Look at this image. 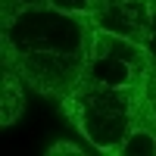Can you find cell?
Returning a JSON list of instances; mask_svg holds the SVG:
<instances>
[{
	"label": "cell",
	"mask_w": 156,
	"mask_h": 156,
	"mask_svg": "<svg viewBox=\"0 0 156 156\" xmlns=\"http://www.w3.org/2000/svg\"><path fill=\"white\" fill-rule=\"evenodd\" d=\"M90 31V16L25 6L0 16V53L12 59L28 90L62 103L84 75Z\"/></svg>",
	"instance_id": "1"
},
{
	"label": "cell",
	"mask_w": 156,
	"mask_h": 156,
	"mask_svg": "<svg viewBox=\"0 0 156 156\" xmlns=\"http://www.w3.org/2000/svg\"><path fill=\"white\" fill-rule=\"evenodd\" d=\"M147 87L150 81L134 87H109V84L90 81V78H81L59 106L90 150L115 156L144 109Z\"/></svg>",
	"instance_id": "2"
},
{
	"label": "cell",
	"mask_w": 156,
	"mask_h": 156,
	"mask_svg": "<svg viewBox=\"0 0 156 156\" xmlns=\"http://www.w3.org/2000/svg\"><path fill=\"white\" fill-rule=\"evenodd\" d=\"M150 75H153V59L144 44L94 25L87 66L81 78H90V81L109 84V87H134V84L150 81Z\"/></svg>",
	"instance_id": "3"
},
{
	"label": "cell",
	"mask_w": 156,
	"mask_h": 156,
	"mask_svg": "<svg viewBox=\"0 0 156 156\" xmlns=\"http://www.w3.org/2000/svg\"><path fill=\"white\" fill-rule=\"evenodd\" d=\"M90 22L103 31L131 37L137 44H147L150 34V0H100Z\"/></svg>",
	"instance_id": "4"
},
{
	"label": "cell",
	"mask_w": 156,
	"mask_h": 156,
	"mask_svg": "<svg viewBox=\"0 0 156 156\" xmlns=\"http://www.w3.org/2000/svg\"><path fill=\"white\" fill-rule=\"evenodd\" d=\"M25 84L19 69L12 66V59L0 53V125L9 128L19 122V115L25 112Z\"/></svg>",
	"instance_id": "5"
},
{
	"label": "cell",
	"mask_w": 156,
	"mask_h": 156,
	"mask_svg": "<svg viewBox=\"0 0 156 156\" xmlns=\"http://www.w3.org/2000/svg\"><path fill=\"white\" fill-rule=\"evenodd\" d=\"M115 156H156V125H153V112L147 100H144V109H140L131 134L125 137V144L119 147Z\"/></svg>",
	"instance_id": "6"
},
{
	"label": "cell",
	"mask_w": 156,
	"mask_h": 156,
	"mask_svg": "<svg viewBox=\"0 0 156 156\" xmlns=\"http://www.w3.org/2000/svg\"><path fill=\"white\" fill-rule=\"evenodd\" d=\"M50 6L59 12H72V16H94L100 0H50Z\"/></svg>",
	"instance_id": "7"
},
{
	"label": "cell",
	"mask_w": 156,
	"mask_h": 156,
	"mask_svg": "<svg viewBox=\"0 0 156 156\" xmlns=\"http://www.w3.org/2000/svg\"><path fill=\"white\" fill-rule=\"evenodd\" d=\"M25 6H50V0H0V16H9Z\"/></svg>",
	"instance_id": "8"
},
{
	"label": "cell",
	"mask_w": 156,
	"mask_h": 156,
	"mask_svg": "<svg viewBox=\"0 0 156 156\" xmlns=\"http://www.w3.org/2000/svg\"><path fill=\"white\" fill-rule=\"evenodd\" d=\"M147 53L153 59V69H156V0H150V34H147Z\"/></svg>",
	"instance_id": "9"
},
{
	"label": "cell",
	"mask_w": 156,
	"mask_h": 156,
	"mask_svg": "<svg viewBox=\"0 0 156 156\" xmlns=\"http://www.w3.org/2000/svg\"><path fill=\"white\" fill-rule=\"evenodd\" d=\"M59 153H75V156H81L84 150H81V147H75V144H69V140H59V144L47 147V156H59Z\"/></svg>",
	"instance_id": "10"
},
{
	"label": "cell",
	"mask_w": 156,
	"mask_h": 156,
	"mask_svg": "<svg viewBox=\"0 0 156 156\" xmlns=\"http://www.w3.org/2000/svg\"><path fill=\"white\" fill-rule=\"evenodd\" d=\"M147 103H150V112H153V125H156V69L150 75V90H147Z\"/></svg>",
	"instance_id": "11"
}]
</instances>
